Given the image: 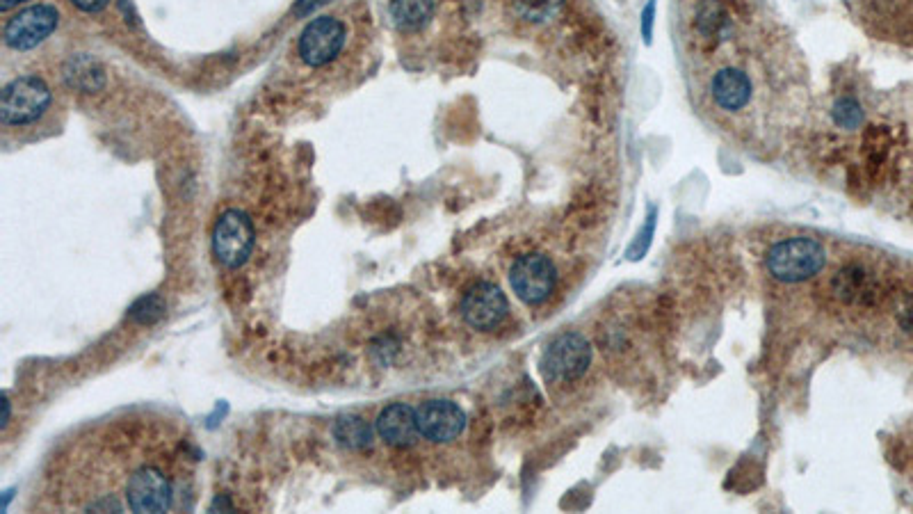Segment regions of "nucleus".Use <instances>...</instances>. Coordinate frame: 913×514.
<instances>
[{
	"instance_id": "13",
	"label": "nucleus",
	"mask_w": 913,
	"mask_h": 514,
	"mask_svg": "<svg viewBox=\"0 0 913 514\" xmlns=\"http://www.w3.org/2000/svg\"><path fill=\"white\" fill-rule=\"evenodd\" d=\"M62 78L71 90L92 94L105 87V69L103 64L90 53H78L64 62Z\"/></svg>"
},
{
	"instance_id": "3",
	"label": "nucleus",
	"mask_w": 913,
	"mask_h": 514,
	"mask_svg": "<svg viewBox=\"0 0 913 514\" xmlns=\"http://www.w3.org/2000/svg\"><path fill=\"white\" fill-rule=\"evenodd\" d=\"M256 243L254 222L240 208H229L215 222L213 252L224 268L236 270L252 256Z\"/></svg>"
},
{
	"instance_id": "6",
	"label": "nucleus",
	"mask_w": 913,
	"mask_h": 514,
	"mask_svg": "<svg viewBox=\"0 0 913 514\" xmlns=\"http://www.w3.org/2000/svg\"><path fill=\"white\" fill-rule=\"evenodd\" d=\"M555 281V265L544 254H523L509 270V284L514 293L530 307H539L553 295Z\"/></svg>"
},
{
	"instance_id": "15",
	"label": "nucleus",
	"mask_w": 913,
	"mask_h": 514,
	"mask_svg": "<svg viewBox=\"0 0 913 514\" xmlns=\"http://www.w3.org/2000/svg\"><path fill=\"white\" fill-rule=\"evenodd\" d=\"M434 16V0H391V19L405 32L425 28Z\"/></svg>"
},
{
	"instance_id": "21",
	"label": "nucleus",
	"mask_w": 913,
	"mask_h": 514,
	"mask_svg": "<svg viewBox=\"0 0 913 514\" xmlns=\"http://www.w3.org/2000/svg\"><path fill=\"white\" fill-rule=\"evenodd\" d=\"M898 320H900L904 332L913 334V295L902 302V307L898 311Z\"/></svg>"
},
{
	"instance_id": "9",
	"label": "nucleus",
	"mask_w": 913,
	"mask_h": 514,
	"mask_svg": "<svg viewBox=\"0 0 913 514\" xmlns=\"http://www.w3.org/2000/svg\"><path fill=\"white\" fill-rule=\"evenodd\" d=\"M509 313V304L505 293L489 281L471 286L462 300V316L473 329L480 332H491L496 329Z\"/></svg>"
},
{
	"instance_id": "5",
	"label": "nucleus",
	"mask_w": 913,
	"mask_h": 514,
	"mask_svg": "<svg viewBox=\"0 0 913 514\" xmlns=\"http://www.w3.org/2000/svg\"><path fill=\"white\" fill-rule=\"evenodd\" d=\"M60 26V12L53 5H30L7 19L3 42L12 51H32L44 44Z\"/></svg>"
},
{
	"instance_id": "2",
	"label": "nucleus",
	"mask_w": 913,
	"mask_h": 514,
	"mask_svg": "<svg viewBox=\"0 0 913 514\" xmlns=\"http://www.w3.org/2000/svg\"><path fill=\"white\" fill-rule=\"evenodd\" d=\"M53 101L51 87L39 76H19L0 94V122L5 126H26L44 117Z\"/></svg>"
},
{
	"instance_id": "17",
	"label": "nucleus",
	"mask_w": 913,
	"mask_h": 514,
	"mask_svg": "<svg viewBox=\"0 0 913 514\" xmlns=\"http://www.w3.org/2000/svg\"><path fill=\"white\" fill-rule=\"evenodd\" d=\"M564 0H512L514 12L521 16L523 21L530 23H544L551 21L553 16L560 12Z\"/></svg>"
},
{
	"instance_id": "7",
	"label": "nucleus",
	"mask_w": 913,
	"mask_h": 514,
	"mask_svg": "<svg viewBox=\"0 0 913 514\" xmlns=\"http://www.w3.org/2000/svg\"><path fill=\"white\" fill-rule=\"evenodd\" d=\"M345 39L347 30L343 21H338L336 16H318L302 30L297 53L309 67H325L341 55Z\"/></svg>"
},
{
	"instance_id": "26",
	"label": "nucleus",
	"mask_w": 913,
	"mask_h": 514,
	"mask_svg": "<svg viewBox=\"0 0 913 514\" xmlns=\"http://www.w3.org/2000/svg\"><path fill=\"white\" fill-rule=\"evenodd\" d=\"M10 421V400H5V416H3V428Z\"/></svg>"
},
{
	"instance_id": "12",
	"label": "nucleus",
	"mask_w": 913,
	"mask_h": 514,
	"mask_svg": "<svg viewBox=\"0 0 913 514\" xmlns=\"http://www.w3.org/2000/svg\"><path fill=\"white\" fill-rule=\"evenodd\" d=\"M377 435L393 448L414 446L420 435L416 409L407 403H393L377 416Z\"/></svg>"
},
{
	"instance_id": "18",
	"label": "nucleus",
	"mask_w": 913,
	"mask_h": 514,
	"mask_svg": "<svg viewBox=\"0 0 913 514\" xmlns=\"http://www.w3.org/2000/svg\"><path fill=\"white\" fill-rule=\"evenodd\" d=\"M131 318L137 325H153L165 316V302L160 295H144L131 307Z\"/></svg>"
},
{
	"instance_id": "14",
	"label": "nucleus",
	"mask_w": 913,
	"mask_h": 514,
	"mask_svg": "<svg viewBox=\"0 0 913 514\" xmlns=\"http://www.w3.org/2000/svg\"><path fill=\"white\" fill-rule=\"evenodd\" d=\"M834 293L847 304H870L875 297V279L861 265H845L834 277Z\"/></svg>"
},
{
	"instance_id": "1",
	"label": "nucleus",
	"mask_w": 913,
	"mask_h": 514,
	"mask_svg": "<svg viewBox=\"0 0 913 514\" xmlns=\"http://www.w3.org/2000/svg\"><path fill=\"white\" fill-rule=\"evenodd\" d=\"M827 263V252L818 240L797 236L781 240L767 252V272L783 284H799L818 275Z\"/></svg>"
},
{
	"instance_id": "4",
	"label": "nucleus",
	"mask_w": 913,
	"mask_h": 514,
	"mask_svg": "<svg viewBox=\"0 0 913 514\" xmlns=\"http://www.w3.org/2000/svg\"><path fill=\"white\" fill-rule=\"evenodd\" d=\"M592 361V348L583 334L564 332L555 336L553 343L544 350L541 357V375L548 382H576L587 373Z\"/></svg>"
},
{
	"instance_id": "20",
	"label": "nucleus",
	"mask_w": 913,
	"mask_h": 514,
	"mask_svg": "<svg viewBox=\"0 0 913 514\" xmlns=\"http://www.w3.org/2000/svg\"><path fill=\"white\" fill-rule=\"evenodd\" d=\"M726 23V16L722 12V7H719L717 3H706L704 7H701V12H699V28L706 32V35H713V32H719V28H722Z\"/></svg>"
},
{
	"instance_id": "11",
	"label": "nucleus",
	"mask_w": 913,
	"mask_h": 514,
	"mask_svg": "<svg viewBox=\"0 0 913 514\" xmlns=\"http://www.w3.org/2000/svg\"><path fill=\"white\" fill-rule=\"evenodd\" d=\"M710 96H713L717 108L740 112L749 106L751 96H754V85L742 69L724 67L710 80Z\"/></svg>"
},
{
	"instance_id": "23",
	"label": "nucleus",
	"mask_w": 913,
	"mask_h": 514,
	"mask_svg": "<svg viewBox=\"0 0 913 514\" xmlns=\"http://www.w3.org/2000/svg\"><path fill=\"white\" fill-rule=\"evenodd\" d=\"M331 3V0H297L295 5V14L297 16H309L311 12L318 10V7Z\"/></svg>"
},
{
	"instance_id": "22",
	"label": "nucleus",
	"mask_w": 913,
	"mask_h": 514,
	"mask_svg": "<svg viewBox=\"0 0 913 514\" xmlns=\"http://www.w3.org/2000/svg\"><path fill=\"white\" fill-rule=\"evenodd\" d=\"M71 3H74L78 10H83L87 14H96V12L105 10L110 0H71Z\"/></svg>"
},
{
	"instance_id": "25",
	"label": "nucleus",
	"mask_w": 913,
	"mask_h": 514,
	"mask_svg": "<svg viewBox=\"0 0 913 514\" xmlns=\"http://www.w3.org/2000/svg\"><path fill=\"white\" fill-rule=\"evenodd\" d=\"M23 3H28V0H0V10H3V12H10L12 7L23 5Z\"/></svg>"
},
{
	"instance_id": "8",
	"label": "nucleus",
	"mask_w": 913,
	"mask_h": 514,
	"mask_svg": "<svg viewBox=\"0 0 913 514\" xmlns=\"http://www.w3.org/2000/svg\"><path fill=\"white\" fill-rule=\"evenodd\" d=\"M174 487L163 469L142 464L128 476L126 503L133 512H165L172 508Z\"/></svg>"
},
{
	"instance_id": "19",
	"label": "nucleus",
	"mask_w": 913,
	"mask_h": 514,
	"mask_svg": "<svg viewBox=\"0 0 913 514\" xmlns=\"http://www.w3.org/2000/svg\"><path fill=\"white\" fill-rule=\"evenodd\" d=\"M831 115H834V122L840 128H847V131H854V128H859L863 124V110L854 99L836 101Z\"/></svg>"
},
{
	"instance_id": "16",
	"label": "nucleus",
	"mask_w": 913,
	"mask_h": 514,
	"mask_svg": "<svg viewBox=\"0 0 913 514\" xmlns=\"http://www.w3.org/2000/svg\"><path fill=\"white\" fill-rule=\"evenodd\" d=\"M334 437L343 448L350 451H363L373 444V428L366 419H361L357 414L341 416L334 425Z\"/></svg>"
},
{
	"instance_id": "10",
	"label": "nucleus",
	"mask_w": 913,
	"mask_h": 514,
	"mask_svg": "<svg viewBox=\"0 0 913 514\" xmlns=\"http://www.w3.org/2000/svg\"><path fill=\"white\" fill-rule=\"evenodd\" d=\"M420 437L432 444H448L462 435L466 428V414L452 400H427L416 409Z\"/></svg>"
},
{
	"instance_id": "24",
	"label": "nucleus",
	"mask_w": 913,
	"mask_h": 514,
	"mask_svg": "<svg viewBox=\"0 0 913 514\" xmlns=\"http://www.w3.org/2000/svg\"><path fill=\"white\" fill-rule=\"evenodd\" d=\"M653 14H656V0H651L649 5H646V10L642 14V30H644V37L646 39H651V26H653Z\"/></svg>"
}]
</instances>
